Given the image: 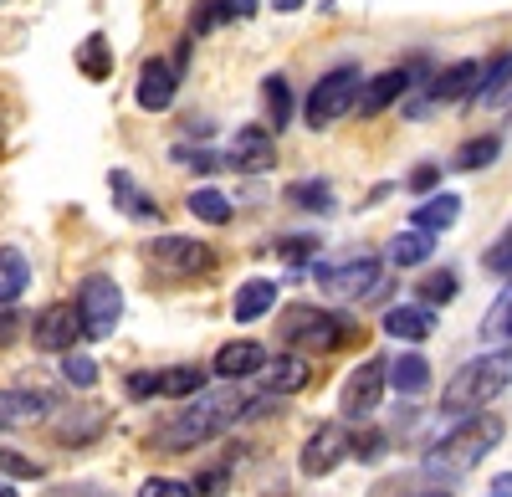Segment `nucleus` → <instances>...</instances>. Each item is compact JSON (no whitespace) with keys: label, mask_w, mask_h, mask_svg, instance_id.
Wrapping results in <instances>:
<instances>
[{"label":"nucleus","mask_w":512,"mask_h":497,"mask_svg":"<svg viewBox=\"0 0 512 497\" xmlns=\"http://www.w3.org/2000/svg\"><path fill=\"white\" fill-rule=\"evenodd\" d=\"M241 416H246V400H241L236 390H221V395H200V390H195V400H190L185 410H175V416H169L149 441H154L159 451H195V446H205L210 436L231 431Z\"/></svg>","instance_id":"f257e3e1"},{"label":"nucleus","mask_w":512,"mask_h":497,"mask_svg":"<svg viewBox=\"0 0 512 497\" xmlns=\"http://www.w3.org/2000/svg\"><path fill=\"white\" fill-rule=\"evenodd\" d=\"M502 421L497 416H477V410H472V416H466L451 436H441L431 451H425V477H461V472H472L482 457H487V451L502 441Z\"/></svg>","instance_id":"f03ea898"},{"label":"nucleus","mask_w":512,"mask_h":497,"mask_svg":"<svg viewBox=\"0 0 512 497\" xmlns=\"http://www.w3.org/2000/svg\"><path fill=\"white\" fill-rule=\"evenodd\" d=\"M507 385H512V344H507V349H487L482 359L461 364L456 375L446 380V390H441V410L472 416V410L492 405Z\"/></svg>","instance_id":"7ed1b4c3"},{"label":"nucleus","mask_w":512,"mask_h":497,"mask_svg":"<svg viewBox=\"0 0 512 497\" xmlns=\"http://www.w3.org/2000/svg\"><path fill=\"white\" fill-rule=\"evenodd\" d=\"M277 334L287 349L297 354H333V349H344L354 339V323L349 318H338V313H323L313 303H292L282 318H277Z\"/></svg>","instance_id":"20e7f679"},{"label":"nucleus","mask_w":512,"mask_h":497,"mask_svg":"<svg viewBox=\"0 0 512 497\" xmlns=\"http://www.w3.org/2000/svg\"><path fill=\"white\" fill-rule=\"evenodd\" d=\"M144 267L159 282H190V277H205L216 267V252L205 241H190V236H159L144 246Z\"/></svg>","instance_id":"39448f33"},{"label":"nucleus","mask_w":512,"mask_h":497,"mask_svg":"<svg viewBox=\"0 0 512 497\" xmlns=\"http://www.w3.org/2000/svg\"><path fill=\"white\" fill-rule=\"evenodd\" d=\"M359 88H364L359 67H333V72H323V77L313 82V93H308V108H303L308 129H333L344 113H354Z\"/></svg>","instance_id":"423d86ee"},{"label":"nucleus","mask_w":512,"mask_h":497,"mask_svg":"<svg viewBox=\"0 0 512 497\" xmlns=\"http://www.w3.org/2000/svg\"><path fill=\"white\" fill-rule=\"evenodd\" d=\"M123 318V293L113 277H88L77 287V323L82 339H113V328Z\"/></svg>","instance_id":"0eeeda50"},{"label":"nucleus","mask_w":512,"mask_h":497,"mask_svg":"<svg viewBox=\"0 0 512 497\" xmlns=\"http://www.w3.org/2000/svg\"><path fill=\"white\" fill-rule=\"evenodd\" d=\"M180 77H185V47H180L175 57H154V62H144L139 88H134L139 108H144V113H164L169 103H175V93H180Z\"/></svg>","instance_id":"6e6552de"},{"label":"nucleus","mask_w":512,"mask_h":497,"mask_svg":"<svg viewBox=\"0 0 512 497\" xmlns=\"http://www.w3.org/2000/svg\"><path fill=\"white\" fill-rule=\"evenodd\" d=\"M384 400V359H364L354 375L344 380V395H338V410L344 421H369Z\"/></svg>","instance_id":"1a4fd4ad"},{"label":"nucleus","mask_w":512,"mask_h":497,"mask_svg":"<svg viewBox=\"0 0 512 497\" xmlns=\"http://www.w3.org/2000/svg\"><path fill=\"white\" fill-rule=\"evenodd\" d=\"M77 339H82V323H77V308H72V303L41 308L36 323H31V344H36V349H47V354H67Z\"/></svg>","instance_id":"9d476101"},{"label":"nucleus","mask_w":512,"mask_h":497,"mask_svg":"<svg viewBox=\"0 0 512 497\" xmlns=\"http://www.w3.org/2000/svg\"><path fill=\"white\" fill-rule=\"evenodd\" d=\"M338 462H349V431L338 426V421H328V426H318V431L308 436L297 467H303V477H328Z\"/></svg>","instance_id":"9b49d317"},{"label":"nucleus","mask_w":512,"mask_h":497,"mask_svg":"<svg viewBox=\"0 0 512 497\" xmlns=\"http://www.w3.org/2000/svg\"><path fill=\"white\" fill-rule=\"evenodd\" d=\"M231 170H246V175H267L277 164V139L272 129H262V123H246V129H236L231 139Z\"/></svg>","instance_id":"f8f14e48"},{"label":"nucleus","mask_w":512,"mask_h":497,"mask_svg":"<svg viewBox=\"0 0 512 497\" xmlns=\"http://www.w3.org/2000/svg\"><path fill=\"white\" fill-rule=\"evenodd\" d=\"M318 282L333 298H369L379 287V262L374 257H354L344 267H318Z\"/></svg>","instance_id":"ddd939ff"},{"label":"nucleus","mask_w":512,"mask_h":497,"mask_svg":"<svg viewBox=\"0 0 512 497\" xmlns=\"http://www.w3.org/2000/svg\"><path fill=\"white\" fill-rule=\"evenodd\" d=\"M262 364H267V349H262V344L231 339V344H221L216 364H210V375H221V380H246V375H256Z\"/></svg>","instance_id":"4468645a"},{"label":"nucleus","mask_w":512,"mask_h":497,"mask_svg":"<svg viewBox=\"0 0 512 497\" xmlns=\"http://www.w3.org/2000/svg\"><path fill=\"white\" fill-rule=\"evenodd\" d=\"M431 328H436L431 303H400V308L384 313V334H390V339H405V344L431 339Z\"/></svg>","instance_id":"2eb2a0df"},{"label":"nucleus","mask_w":512,"mask_h":497,"mask_svg":"<svg viewBox=\"0 0 512 497\" xmlns=\"http://www.w3.org/2000/svg\"><path fill=\"white\" fill-rule=\"evenodd\" d=\"M108 190H113V205L128 216V221H159V205H154V195H144L139 190V180L128 175V170H113L108 175Z\"/></svg>","instance_id":"dca6fc26"},{"label":"nucleus","mask_w":512,"mask_h":497,"mask_svg":"<svg viewBox=\"0 0 512 497\" xmlns=\"http://www.w3.org/2000/svg\"><path fill=\"white\" fill-rule=\"evenodd\" d=\"M405 88H410V72H405V67H390V72H379L374 82H364L354 108H359L364 118H374V113H384V108H390V103H395Z\"/></svg>","instance_id":"f3484780"},{"label":"nucleus","mask_w":512,"mask_h":497,"mask_svg":"<svg viewBox=\"0 0 512 497\" xmlns=\"http://www.w3.org/2000/svg\"><path fill=\"white\" fill-rule=\"evenodd\" d=\"M262 369H267V395H277V400L313 385V364H308L303 354H282V359H272V364H262Z\"/></svg>","instance_id":"a211bd4d"},{"label":"nucleus","mask_w":512,"mask_h":497,"mask_svg":"<svg viewBox=\"0 0 512 497\" xmlns=\"http://www.w3.org/2000/svg\"><path fill=\"white\" fill-rule=\"evenodd\" d=\"M477 77H482V62H451L436 82H431V103H461V98H472V88H477Z\"/></svg>","instance_id":"6ab92c4d"},{"label":"nucleus","mask_w":512,"mask_h":497,"mask_svg":"<svg viewBox=\"0 0 512 497\" xmlns=\"http://www.w3.org/2000/svg\"><path fill=\"white\" fill-rule=\"evenodd\" d=\"M272 308H277V282H267V277H251V282H241V287H236L231 318H236V323H256V318L272 313Z\"/></svg>","instance_id":"aec40b11"},{"label":"nucleus","mask_w":512,"mask_h":497,"mask_svg":"<svg viewBox=\"0 0 512 497\" xmlns=\"http://www.w3.org/2000/svg\"><path fill=\"white\" fill-rule=\"evenodd\" d=\"M41 410H47V400L36 390H0V431H21L41 421Z\"/></svg>","instance_id":"412c9836"},{"label":"nucleus","mask_w":512,"mask_h":497,"mask_svg":"<svg viewBox=\"0 0 512 497\" xmlns=\"http://www.w3.org/2000/svg\"><path fill=\"white\" fill-rule=\"evenodd\" d=\"M31 287V262L21 246H0V308H11Z\"/></svg>","instance_id":"4be33fe9"},{"label":"nucleus","mask_w":512,"mask_h":497,"mask_svg":"<svg viewBox=\"0 0 512 497\" xmlns=\"http://www.w3.org/2000/svg\"><path fill=\"white\" fill-rule=\"evenodd\" d=\"M384 385H395L400 395H420L425 385H431V364H425L420 354H400L395 364H384Z\"/></svg>","instance_id":"5701e85b"},{"label":"nucleus","mask_w":512,"mask_h":497,"mask_svg":"<svg viewBox=\"0 0 512 497\" xmlns=\"http://www.w3.org/2000/svg\"><path fill=\"white\" fill-rule=\"evenodd\" d=\"M195 390H205L200 364H175V369H164V375H154V395H164V400H190Z\"/></svg>","instance_id":"b1692460"},{"label":"nucleus","mask_w":512,"mask_h":497,"mask_svg":"<svg viewBox=\"0 0 512 497\" xmlns=\"http://www.w3.org/2000/svg\"><path fill=\"white\" fill-rule=\"evenodd\" d=\"M103 426H108V410L82 405V410H67V416L57 421V441H93Z\"/></svg>","instance_id":"393cba45"},{"label":"nucleus","mask_w":512,"mask_h":497,"mask_svg":"<svg viewBox=\"0 0 512 497\" xmlns=\"http://www.w3.org/2000/svg\"><path fill=\"white\" fill-rule=\"evenodd\" d=\"M456 216H461V200H456V195H431L425 205H415V226L431 231V236H436V231H451Z\"/></svg>","instance_id":"a878e982"},{"label":"nucleus","mask_w":512,"mask_h":497,"mask_svg":"<svg viewBox=\"0 0 512 497\" xmlns=\"http://www.w3.org/2000/svg\"><path fill=\"white\" fill-rule=\"evenodd\" d=\"M425 257H431V231H400L395 241H390V262L395 267H420Z\"/></svg>","instance_id":"bb28decb"},{"label":"nucleus","mask_w":512,"mask_h":497,"mask_svg":"<svg viewBox=\"0 0 512 497\" xmlns=\"http://www.w3.org/2000/svg\"><path fill=\"white\" fill-rule=\"evenodd\" d=\"M287 205H297V211H333V190H328V180H297V185H287Z\"/></svg>","instance_id":"cd10ccee"},{"label":"nucleus","mask_w":512,"mask_h":497,"mask_svg":"<svg viewBox=\"0 0 512 497\" xmlns=\"http://www.w3.org/2000/svg\"><path fill=\"white\" fill-rule=\"evenodd\" d=\"M262 103H267V118L277 123V134L287 129V118H292V88H287V77L282 72H272L267 82H262Z\"/></svg>","instance_id":"c85d7f7f"},{"label":"nucleus","mask_w":512,"mask_h":497,"mask_svg":"<svg viewBox=\"0 0 512 497\" xmlns=\"http://www.w3.org/2000/svg\"><path fill=\"white\" fill-rule=\"evenodd\" d=\"M77 67H82V77L103 82V77L113 72V52H108V41H103V36H88V41H82V52H77Z\"/></svg>","instance_id":"c756f323"},{"label":"nucleus","mask_w":512,"mask_h":497,"mask_svg":"<svg viewBox=\"0 0 512 497\" xmlns=\"http://www.w3.org/2000/svg\"><path fill=\"white\" fill-rule=\"evenodd\" d=\"M502 154V139H472V144H461L456 149V159H451V170H487V164Z\"/></svg>","instance_id":"7c9ffc66"},{"label":"nucleus","mask_w":512,"mask_h":497,"mask_svg":"<svg viewBox=\"0 0 512 497\" xmlns=\"http://www.w3.org/2000/svg\"><path fill=\"white\" fill-rule=\"evenodd\" d=\"M190 216H200L205 226H226L231 221V200L221 190H195L190 195Z\"/></svg>","instance_id":"2f4dec72"},{"label":"nucleus","mask_w":512,"mask_h":497,"mask_svg":"<svg viewBox=\"0 0 512 497\" xmlns=\"http://www.w3.org/2000/svg\"><path fill=\"white\" fill-rule=\"evenodd\" d=\"M359 426H364V421H359ZM384 451H390V436L374 431V426H364L359 436H349V457H354V462H364V467H369V462H379Z\"/></svg>","instance_id":"473e14b6"},{"label":"nucleus","mask_w":512,"mask_h":497,"mask_svg":"<svg viewBox=\"0 0 512 497\" xmlns=\"http://www.w3.org/2000/svg\"><path fill=\"white\" fill-rule=\"evenodd\" d=\"M62 380L88 390V385H98V364H93L88 354H72V349H67V359H62Z\"/></svg>","instance_id":"72a5a7b5"},{"label":"nucleus","mask_w":512,"mask_h":497,"mask_svg":"<svg viewBox=\"0 0 512 497\" xmlns=\"http://www.w3.org/2000/svg\"><path fill=\"white\" fill-rule=\"evenodd\" d=\"M420 298L425 303H451L456 298V272H431L420 282Z\"/></svg>","instance_id":"f704fd0d"},{"label":"nucleus","mask_w":512,"mask_h":497,"mask_svg":"<svg viewBox=\"0 0 512 497\" xmlns=\"http://www.w3.org/2000/svg\"><path fill=\"white\" fill-rule=\"evenodd\" d=\"M482 267H487V272H497V277H507V272H512V226L502 231V241L482 257Z\"/></svg>","instance_id":"c9c22d12"},{"label":"nucleus","mask_w":512,"mask_h":497,"mask_svg":"<svg viewBox=\"0 0 512 497\" xmlns=\"http://www.w3.org/2000/svg\"><path fill=\"white\" fill-rule=\"evenodd\" d=\"M0 472H6V477H26V482H36V477H41V462L16 457V451H0Z\"/></svg>","instance_id":"e433bc0d"},{"label":"nucleus","mask_w":512,"mask_h":497,"mask_svg":"<svg viewBox=\"0 0 512 497\" xmlns=\"http://www.w3.org/2000/svg\"><path fill=\"white\" fill-rule=\"evenodd\" d=\"M139 497H190V482H175V477H149L139 487Z\"/></svg>","instance_id":"4c0bfd02"},{"label":"nucleus","mask_w":512,"mask_h":497,"mask_svg":"<svg viewBox=\"0 0 512 497\" xmlns=\"http://www.w3.org/2000/svg\"><path fill=\"white\" fill-rule=\"evenodd\" d=\"M169 159L185 164V170H200V175H205V170H216V154H205V149H185V144H180L175 154H169Z\"/></svg>","instance_id":"58836bf2"},{"label":"nucleus","mask_w":512,"mask_h":497,"mask_svg":"<svg viewBox=\"0 0 512 497\" xmlns=\"http://www.w3.org/2000/svg\"><path fill=\"white\" fill-rule=\"evenodd\" d=\"M374 497H451V492H420L415 482H400V477H395V482H379Z\"/></svg>","instance_id":"ea45409f"},{"label":"nucleus","mask_w":512,"mask_h":497,"mask_svg":"<svg viewBox=\"0 0 512 497\" xmlns=\"http://www.w3.org/2000/svg\"><path fill=\"white\" fill-rule=\"evenodd\" d=\"M221 487H226V467H210V472H200L190 482V497H210V492H221Z\"/></svg>","instance_id":"a19ab883"},{"label":"nucleus","mask_w":512,"mask_h":497,"mask_svg":"<svg viewBox=\"0 0 512 497\" xmlns=\"http://www.w3.org/2000/svg\"><path fill=\"white\" fill-rule=\"evenodd\" d=\"M313 246H318L313 236H287V241H277V252H282V257H292V262H303V257L313 252Z\"/></svg>","instance_id":"79ce46f5"},{"label":"nucleus","mask_w":512,"mask_h":497,"mask_svg":"<svg viewBox=\"0 0 512 497\" xmlns=\"http://www.w3.org/2000/svg\"><path fill=\"white\" fill-rule=\"evenodd\" d=\"M507 313H512V287L502 293V303L492 308V318H487V334H502V323H507Z\"/></svg>","instance_id":"37998d69"},{"label":"nucleus","mask_w":512,"mask_h":497,"mask_svg":"<svg viewBox=\"0 0 512 497\" xmlns=\"http://www.w3.org/2000/svg\"><path fill=\"white\" fill-rule=\"evenodd\" d=\"M123 390L134 395V400H144V395H154V375H128V380H123Z\"/></svg>","instance_id":"c03bdc74"},{"label":"nucleus","mask_w":512,"mask_h":497,"mask_svg":"<svg viewBox=\"0 0 512 497\" xmlns=\"http://www.w3.org/2000/svg\"><path fill=\"white\" fill-rule=\"evenodd\" d=\"M441 180V170H436V164H420V170L410 175V190H431Z\"/></svg>","instance_id":"a18cd8bd"},{"label":"nucleus","mask_w":512,"mask_h":497,"mask_svg":"<svg viewBox=\"0 0 512 497\" xmlns=\"http://www.w3.org/2000/svg\"><path fill=\"white\" fill-rule=\"evenodd\" d=\"M11 339H16V318L0 313V344H11Z\"/></svg>","instance_id":"49530a36"},{"label":"nucleus","mask_w":512,"mask_h":497,"mask_svg":"<svg viewBox=\"0 0 512 497\" xmlns=\"http://www.w3.org/2000/svg\"><path fill=\"white\" fill-rule=\"evenodd\" d=\"M507 103H512V72H507V82H502V93L492 98V108H507Z\"/></svg>","instance_id":"de8ad7c7"},{"label":"nucleus","mask_w":512,"mask_h":497,"mask_svg":"<svg viewBox=\"0 0 512 497\" xmlns=\"http://www.w3.org/2000/svg\"><path fill=\"white\" fill-rule=\"evenodd\" d=\"M492 497H512V472H507V477H497V482H492Z\"/></svg>","instance_id":"09e8293b"},{"label":"nucleus","mask_w":512,"mask_h":497,"mask_svg":"<svg viewBox=\"0 0 512 497\" xmlns=\"http://www.w3.org/2000/svg\"><path fill=\"white\" fill-rule=\"evenodd\" d=\"M303 0H272V11H297Z\"/></svg>","instance_id":"8fccbe9b"},{"label":"nucleus","mask_w":512,"mask_h":497,"mask_svg":"<svg viewBox=\"0 0 512 497\" xmlns=\"http://www.w3.org/2000/svg\"><path fill=\"white\" fill-rule=\"evenodd\" d=\"M0 497H16V492H11V482H0Z\"/></svg>","instance_id":"3c124183"},{"label":"nucleus","mask_w":512,"mask_h":497,"mask_svg":"<svg viewBox=\"0 0 512 497\" xmlns=\"http://www.w3.org/2000/svg\"><path fill=\"white\" fill-rule=\"evenodd\" d=\"M502 334H512V313H507V323H502Z\"/></svg>","instance_id":"603ef678"}]
</instances>
